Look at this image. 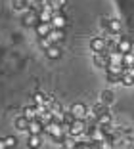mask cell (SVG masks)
Here are the masks:
<instances>
[{
  "instance_id": "obj_1",
  "label": "cell",
  "mask_w": 134,
  "mask_h": 149,
  "mask_svg": "<svg viewBox=\"0 0 134 149\" xmlns=\"http://www.w3.org/2000/svg\"><path fill=\"white\" fill-rule=\"evenodd\" d=\"M67 128L69 126H65V124L58 123V120H50V123L44 124V132H46L48 136H52L56 141H61V138L67 134Z\"/></svg>"
},
{
  "instance_id": "obj_2",
  "label": "cell",
  "mask_w": 134,
  "mask_h": 149,
  "mask_svg": "<svg viewBox=\"0 0 134 149\" xmlns=\"http://www.w3.org/2000/svg\"><path fill=\"white\" fill-rule=\"evenodd\" d=\"M86 120L84 118H73V123L69 124V128H67V134L69 136H73V138H77V136H82L84 132H86Z\"/></svg>"
},
{
  "instance_id": "obj_3",
  "label": "cell",
  "mask_w": 134,
  "mask_h": 149,
  "mask_svg": "<svg viewBox=\"0 0 134 149\" xmlns=\"http://www.w3.org/2000/svg\"><path fill=\"white\" fill-rule=\"evenodd\" d=\"M67 23H69V21H67V17L61 13V10H60V12H54L52 17H50V25H52L54 29H65Z\"/></svg>"
},
{
  "instance_id": "obj_4",
  "label": "cell",
  "mask_w": 134,
  "mask_h": 149,
  "mask_svg": "<svg viewBox=\"0 0 134 149\" xmlns=\"http://www.w3.org/2000/svg\"><path fill=\"white\" fill-rule=\"evenodd\" d=\"M21 21H23V25H25V27H35L36 23L40 21V19H39V12H36V10H33V8L27 10V12L23 13V19H21Z\"/></svg>"
},
{
  "instance_id": "obj_5",
  "label": "cell",
  "mask_w": 134,
  "mask_h": 149,
  "mask_svg": "<svg viewBox=\"0 0 134 149\" xmlns=\"http://www.w3.org/2000/svg\"><path fill=\"white\" fill-rule=\"evenodd\" d=\"M105 46H107V38H104V36H96V38L90 40L92 52H105Z\"/></svg>"
},
{
  "instance_id": "obj_6",
  "label": "cell",
  "mask_w": 134,
  "mask_h": 149,
  "mask_svg": "<svg viewBox=\"0 0 134 149\" xmlns=\"http://www.w3.org/2000/svg\"><path fill=\"white\" fill-rule=\"evenodd\" d=\"M71 113H73L75 118H86V113H88V107L84 103H73L71 105Z\"/></svg>"
},
{
  "instance_id": "obj_7",
  "label": "cell",
  "mask_w": 134,
  "mask_h": 149,
  "mask_svg": "<svg viewBox=\"0 0 134 149\" xmlns=\"http://www.w3.org/2000/svg\"><path fill=\"white\" fill-rule=\"evenodd\" d=\"M65 29H54V27H52V29H50V33H48V38H50V42H52V44H60L61 42V40H63L65 38Z\"/></svg>"
},
{
  "instance_id": "obj_8",
  "label": "cell",
  "mask_w": 134,
  "mask_h": 149,
  "mask_svg": "<svg viewBox=\"0 0 134 149\" xmlns=\"http://www.w3.org/2000/svg\"><path fill=\"white\" fill-rule=\"evenodd\" d=\"M117 50L121 54L132 52V40L126 38V36H119V40H117Z\"/></svg>"
},
{
  "instance_id": "obj_9",
  "label": "cell",
  "mask_w": 134,
  "mask_h": 149,
  "mask_svg": "<svg viewBox=\"0 0 134 149\" xmlns=\"http://www.w3.org/2000/svg\"><path fill=\"white\" fill-rule=\"evenodd\" d=\"M27 132H29V134H42L44 132V124L40 123L39 118H31L29 126H27Z\"/></svg>"
},
{
  "instance_id": "obj_10",
  "label": "cell",
  "mask_w": 134,
  "mask_h": 149,
  "mask_svg": "<svg viewBox=\"0 0 134 149\" xmlns=\"http://www.w3.org/2000/svg\"><path fill=\"white\" fill-rule=\"evenodd\" d=\"M44 52H46V57H48V59H52V61H56V59H60V57H61V50H60L58 44H50Z\"/></svg>"
},
{
  "instance_id": "obj_11",
  "label": "cell",
  "mask_w": 134,
  "mask_h": 149,
  "mask_svg": "<svg viewBox=\"0 0 134 149\" xmlns=\"http://www.w3.org/2000/svg\"><path fill=\"white\" fill-rule=\"evenodd\" d=\"M50 29H52V25H50V21H39V23L35 25L36 36H46L48 33H50Z\"/></svg>"
},
{
  "instance_id": "obj_12",
  "label": "cell",
  "mask_w": 134,
  "mask_h": 149,
  "mask_svg": "<svg viewBox=\"0 0 134 149\" xmlns=\"http://www.w3.org/2000/svg\"><path fill=\"white\" fill-rule=\"evenodd\" d=\"M94 65L105 69V65H107V54L105 52H94Z\"/></svg>"
},
{
  "instance_id": "obj_13",
  "label": "cell",
  "mask_w": 134,
  "mask_h": 149,
  "mask_svg": "<svg viewBox=\"0 0 134 149\" xmlns=\"http://www.w3.org/2000/svg\"><path fill=\"white\" fill-rule=\"evenodd\" d=\"M13 126L18 128L19 132H27V126H29V118L23 117V115H19V117L13 120Z\"/></svg>"
},
{
  "instance_id": "obj_14",
  "label": "cell",
  "mask_w": 134,
  "mask_h": 149,
  "mask_svg": "<svg viewBox=\"0 0 134 149\" xmlns=\"http://www.w3.org/2000/svg\"><path fill=\"white\" fill-rule=\"evenodd\" d=\"M100 101L105 103V105H111L113 101H115V94H113L111 90H102V94H100Z\"/></svg>"
},
{
  "instance_id": "obj_15",
  "label": "cell",
  "mask_w": 134,
  "mask_h": 149,
  "mask_svg": "<svg viewBox=\"0 0 134 149\" xmlns=\"http://www.w3.org/2000/svg\"><path fill=\"white\" fill-rule=\"evenodd\" d=\"M121 29H123V25H121L119 19H109V21H107V31L111 33V35H119Z\"/></svg>"
},
{
  "instance_id": "obj_16",
  "label": "cell",
  "mask_w": 134,
  "mask_h": 149,
  "mask_svg": "<svg viewBox=\"0 0 134 149\" xmlns=\"http://www.w3.org/2000/svg\"><path fill=\"white\" fill-rule=\"evenodd\" d=\"M27 145L33 149L40 147L42 145V138H40V134H29V138H27Z\"/></svg>"
},
{
  "instance_id": "obj_17",
  "label": "cell",
  "mask_w": 134,
  "mask_h": 149,
  "mask_svg": "<svg viewBox=\"0 0 134 149\" xmlns=\"http://www.w3.org/2000/svg\"><path fill=\"white\" fill-rule=\"evenodd\" d=\"M65 4H67V0H46V6L52 10V12H60Z\"/></svg>"
},
{
  "instance_id": "obj_18",
  "label": "cell",
  "mask_w": 134,
  "mask_h": 149,
  "mask_svg": "<svg viewBox=\"0 0 134 149\" xmlns=\"http://www.w3.org/2000/svg\"><path fill=\"white\" fill-rule=\"evenodd\" d=\"M23 117H27L31 120V118H36L39 117V113H36V105H27L25 109H23Z\"/></svg>"
},
{
  "instance_id": "obj_19",
  "label": "cell",
  "mask_w": 134,
  "mask_h": 149,
  "mask_svg": "<svg viewBox=\"0 0 134 149\" xmlns=\"http://www.w3.org/2000/svg\"><path fill=\"white\" fill-rule=\"evenodd\" d=\"M111 113H104V115H100L98 118H96V123L100 124V126H105V124H111Z\"/></svg>"
},
{
  "instance_id": "obj_20",
  "label": "cell",
  "mask_w": 134,
  "mask_h": 149,
  "mask_svg": "<svg viewBox=\"0 0 134 149\" xmlns=\"http://www.w3.org/2000/svg\"><path fill=\"white\" fill-rule=\"evenodd\" d=\"M60 143H61V147H65V149H73L77 141H75V138H73V136H69V138H65V136H63Z\"/></svg>"
},
{
  "instance_id": "obj_21",
  "label": "cell",
  "mask_w": 134,
  "mask_h": 149,
  "mask_svg": "<svg viewBox=\"0 0 134 149\" xmlns=\"http://www.w3.org/2000/svg\"><path fill=\"white\" fill-rule=\"evenodd\" d=\"M123 65H125V67H132L134 65V52L123 54Z\"/></svg>"
},
{
  "instance_id": "obj_22",
  "label": "cell",
  "mask_w": 134,
  "mask_h": 149,
  "mask_svg": "<svg viewBox=\"0 0 134 149\" xmlns=\"http://www.w3.org/2000/svg\"><path fill=\"white\" fill-rule=\"evenodd\" d=\"M121 84H123V86H132V84H134V77H130V74L125 71V73L121 74Z\"/></svg>"
},
{
  "instance_id": "obj_23",
  "label": "cell",
  "mask_w": 134,
  "mask_h": 149,
  "mask_svg": "<svg viewBox=\"0 0 134 149\" xmlns=\"http://www.w3.org/2000/svg\"><path fill=\"white\" fill-rule=\"evenodd\" d=\"M105 77H107L109 82L113 84H121V74H113V73H105Z\"/></svg>"
},
{
  "instance_id": "obj_24",
  "label": "cell",
  "mask_w": 134,
  "mask_h": 149,
  "mask_svg": "<svg viewBox=\"0 0 134 149\" xmlns=\"http://www.w3.org/2000/svg\"><path fill=\"white\" fill-rule=\"evenodd\" d=\"M13 10H25L27 8V0H12Z\"/></svg>"
},
{
  "instance_id": "obj_25",
  "label": "cell",
  "mask_w": 134,
  "mask_h": 149,
  "mask_svg": "<svg viewBox=\"0 0 134 149\" xmlns=\"http://www.w3.org/2000/svg\"><path fill=\"white\" fill-rule=\"evenodd\" d=\"M4 141H6V147H15L18 145V138L15 136H6Z\"/></svg>"
},
{
  "instance_id": "obj_26",
  "label": "cell",
  "mask_w": 134,
  "mask_h": 149,
  "mask_svg": "<svg viewBox=\"0 0 134 149\" xmlns=\"http://www.w3.org/2000/svg\"><path fill=\"white\" fill-rule=\"evenodd\" d=\"M39 44H40V48H42V50H46L52 42H50V38H48V36H39Z\"/></svg>"
},
{
  "instance_id": "obj_27",
  "label": "cell",
  "mask_w": 134,
  "mask_h": 149,
  "mask_svg": "<svg viewBox=\"0 0 134 149\" xmlns=\"http://www.w3.org/2000/svg\"><path fill=\"white\" fill-rule=\"evenodd\" d=\"M100 21H102V23H100V25H102V29H107V21H109L107 17H102Z\"/></svg>"
},
{
  "instance_id": "obj_28",
  "label": "cell",
  "mask_w": 134,
  "mask_h": 149,
  "mask_svg": "<svg viewBox=\"0 0 134 149\" xmlns=\"http://www.w3.org/2000/svg\"><path fill=\"white\" fill-rule=\"evenodd\" d=\"M125 71L130 74V77H134V65H132V67H125Z\"/></svg>"
},
{
  "instance_id": "obj_29",
  "label": "cell",
  "mask_w": 134,
  "mask_h": 149,
  "mask_svg": "<svg viewBox=\"0 0 134 149\" xmlns=\"http://www.w3.org/2000/svg\"><path fill=\"white\" fill-rule=\"evenodd\" d=\"M0 149H6V141H4V138H0Z\"/></svg>"
},
{
  "instance_id": "obj_30",
  "label": "cell",
  "mask_w": 134,
  "mask_h": 149,
  "mask_svg": "<svg viewBox=\"0 0 134 149\" xmlns=\"http://www.w3.org/2000/svg\"><path fill=\"white\" fill-rule=\"evenodd\" d=\"M132 52H134V42H132Z\"/></svg>"
}]
</instances>
